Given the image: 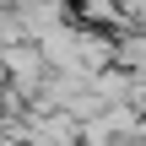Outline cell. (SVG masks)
Masks as SVG:
<instances>
[{
	"mask_svg": "<svg viewBox=\"0 0 146 146\" xmlns=\"http://www.w3.org/2000/svg\"><path fill=\"white\" fill-rule=\"evenodd\" d=\"M27 141L33 146H76V114H65V108L33 114L27 119Z\"/></svg>",
	"mask_w": 146,
	"mask_h": 146,
	"instance_id": "1",
	"label": "cell"
}]
</instances>
